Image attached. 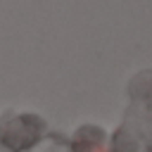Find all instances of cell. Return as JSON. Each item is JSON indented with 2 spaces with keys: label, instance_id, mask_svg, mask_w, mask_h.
Masks as SVG:
<instances>
[{
  "label": "cell",
  "instance_id": "6da1fadb",
  "mask_svg": "<svg viewBox=\"0 0 152 152\" xmlns=\"http://www.w3.org/2000/svg\"><path fill=\"white\" fill-rule=\"evenodd\" d=\"M128 107L114 131L109 152H152V71H140L128 81Z\"/></svg>",
  "mask_w": 152,
  "mask_h": 152
},
{
  "label": "cell",
  "instance_id": "7a4b0ae2",
  "mask_svg": "<svg viewBox=\"0 0 152 152\" xmlns=\"http://www.w3.org/2000/svg\"><path fill=\"white\" fill-rule=\"evenodd\" d=\"M45 121L33 112H5L0 116V142L12 152H26L48 135Z\"/></svg>",
  "mask_w": 152,
  "mask_h": 152
},
{
  "label": "cell",
  "instance_id": "3957f363",
  "mask_svg": "<svg viewBox=\"0 0 152 152\" xmlns=\"http://www.w3.org/2000/svg\"><path fill=\"white\" fill-rule=\"evenodd\" d=\"M26 152H76L71 140H66L62 133H48L38 145H33Z\"/></svg>",
  "mask_w": 152,
  "mask_h": 152
},
{
  "label": "cell",
  "instance_id": "277c9868",
  "mask_svg": "<svg viewBox=\"0 0 152 152\" xmlns=\"http://www.w3.org/2000/svg\"><path fill=\"white\" fill-rule=\"evenodd\" d=\"M0 152H12V150H10V147H5V145L0 142Z\"/></svg>",
  "mask_w": 152,
  "mask_h": 152
}]
</instances>
